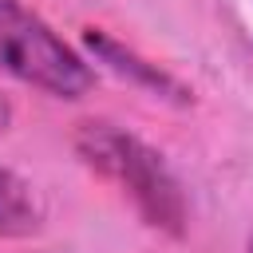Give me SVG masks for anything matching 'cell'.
Wrapping results in <instances>:
<instances>
[{
	"mask_svg": "<svg viewBox=\"0 0 253 253\" xmlns=\"http://www.w3.org/2000/svg\"><path fill=\"white\" fill-rule=\"evenodd\" d=\"M249 253H253V241H249Z\"/></svg>",
	"mask_w": 253,
	"mask_h": 253,
	"instance_id": "6",
	"label": "cell"
},
{
	"mask_svg": "<svg viewBox=\"0 0 253 253\" xmlns=\"http://www.w3.org/2000/svg\"><path fill=\"white\" fill-rule=\"evenodd\" d=\"M83 43H87V51H91L107 71H115L119 79H126V83H134V87H142L146 95L166 99V103H174V107H190V103H194V91H190L178 75H170L166 67L150 63V59H146V55H138L134 47H126V43L111 40L103 28H87V32H83Z\"/></svg>",
	"mask_w": 253,
	"mask_h": 253,
	"instance_id": "3",
	"label": "cell"
},
{
	"mask_svg": "<svg viewBox=\"0 0 253 253\" xmlns=\"http://www.w3.org/2000/svg\"><path fill=\"white\" fill-rule=\"evenodd\" d=\"M75 154L99 178L119 186L123 198H130V206L138 210V217L150 229H158L166 237L186 233L190 206H186L182 182L166 166V158L150 142H142L134 130L107 123V119H87L75 130Z\"/></svg>",
	"mask_w": 253,
	"mask_h": 253,
	"instance_id": "1",
	"label": "cell"
},
{
	"mask_svg": "<svg viewBox=\"0 0 253 253\" xmlns=\"http://www.w3.org/2000/svg\"><path fill=\"white\" fill-rule=\"evenodd\" d=\"M12 126V103H8V95H0V134Z\"/></svg>",
	"mask_w": 253,
	"mask_h": 253,
	"instance_id": "5",
	"label": "cell"
},
{
	"mask_svg": "<svg viewBox=\"0 0 253 253\" xmlns=\"http://www.w3.org/2000/svg\"><path fill=\"white\" fill-rule=\"evenodd\" d=\"M40 229V202L32 194V186L0 166V237H28Z\"/></svg>",
	"mask_w": 253,
	"mask_h": 253,
	"instance_id": "4",
	"label": "cell"
},
{
	"mask_svg": "<svg viewBox=\"0 0 253 253\" xmlns=\"http://www.w3.org/2000/svg\"><path fill=\"white\" fill-rule=\"evenodd\" d=\"M0 71L55 99H83L95 87L91 63L20 0H0Z\"/></svg>",
	"mask_w": 253,
	"mask_h": 253,
	"instance_id": "2",
	"label": "cell"
}]
</instances>
